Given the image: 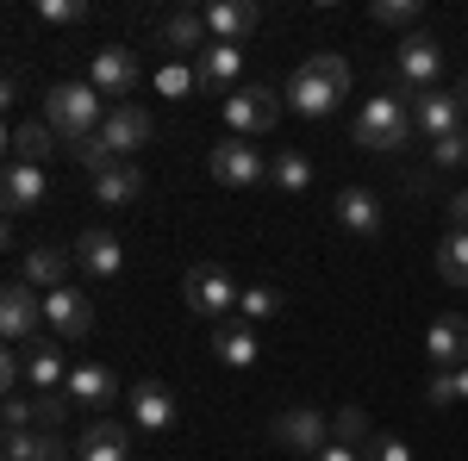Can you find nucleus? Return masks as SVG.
<instances>
[{
    "label": "nucleus",
    "mask_w": 468,
    "mask_h": 461,
    "mask_svg": "<svg viewBox=\"0 0 468 461\" xmlns=\"http://www.w3.org/2000/svg\"><path fill=\"white\" fill-rule=\"evenodd\" d=\"M107 94L94 88V81H57L50 94H44V119H50V131L69 143V138H88V131H101L107 125Z\"/></svg>",
    "instance_id": "1"
},
{
    "label": "nucleus",
    "mask_w": 468,
    "mask_h": 461,
    "mask_svg": "<svg viewBox=\"0 0 468 461\" xmlns=\"http://www.w3.org/2000/svg\"><path fill=\"white\" fill-rule=\"evenodd\" d=\"M350 138H356L362 150H375V156H394V150H406V143H412V107H406V100H394V94L381 88L375 100H362Z\"/></svg>",
    "instance_id": "2"
},
{
    "label": "nucleus",
    "mask_w": 468,
    "mask_h": 461,
    "mask_svg": "<svg viewBox=\"0 0 468 461\" xmlns=\"http://www.w3.org/2000/svg\"><path fill=\"white\" fill-rule=\"evenodd\" d=\"M181 299H187V312H194V319L225 324L231 312H238V299H244V293H238V281H231L218 262H194V268H187V281H181Z\"/></svg>",
    "instance_id": "3"
},
{
    "label": "nucleus",
    "mask_w": 468,
    "mask_h": 461,
    "mask_svg": "<svg viewBox=\"0 0 468 461\" xmlns=\"http://www.w3.org/2000/svg\"><path fill=\"white\" fill-rule=\"evenodd\" d=\"M275 119H282V94H275V88H262V81H244V88L225 100V125H231V138L275 131Z\"/></svg>",
    "instance_id": "4"
},
{
    "label": "nucleus",
    "mask_w": 468,
    "mask_h": 461,
    "mask_svg": "<svg viewBox=\"0 0 468 461\" xmlns=\"http://www.w3.org/2000/svg\"><path fill=\"white\" fill-rule=\"evenodd\" d=\"M207 169H213L218 187H238V194H244V187H256V181H269V156H262L250 138H225V143H213Z\"/></svg>",
    "instance_id": "5"
},
{
    "label": "nucleus",
    "mask_w": 468,
    "mask_h": 461,
    "mask_svg": "<svg viewBox=\"0 0 468 461\" xmlns=\"http://www.w3.org/2000/svg\"><path fill=\"white\" fill-rule=\"evenodd\" d=\"M269 436L288 449V456H319V449H331V418L324 412H313V405H293V412H282L275 424H269Z\"/></svg>",
    "instance_id": "6"
},
{
    "label": "nucleus",
    "mask_w": 468,
    "mask_h": 461,
    "mask_svg": "<svg viewBox=\"0 0 468 461\" xmlns=\"http://www.w3.org/2000/svg\"><path fill=\"white\" fill-rule=\"evenodd\" d=\"M44 324H50L57 343H75V337L94 330V299L81 287H57V293H44Z\"/></svg>",
    "instance_id": "7"
},
{
    "label": "nucleus",
    "mask_w": 468,
    "mask_h": 461,
    "mask_svg": "<svg viewBox=\"0 0 468 461\" xmlns=\"http://www.w3.org/2000/svg\"><path fill=\"white\" fill-rule=\"evenodd\" d=\"M337 100H344V88H331V75H319L313 63L288 75V112H300V119H331Z\"/></svg>",
    "instance_id": "8"
},
{
    "label": "nucleus",
    "mask_w": 468,
    "mask_h": 461,
    "mask_svg": "<svg viewBox=\"0 0 468 461\" xmlns=\"http://www.w3.org/2000/svg\"><path fill=\"white\" fill-rule=\"evenodd\" d=\"M37 324H44L37 287L6 281V293H0V330H6V343H37Z\"/></svg>",
    "instance_id": "9"
},
{
    "label": "nucleus",
    "mask_w": 468,
    "mask_h": 461,
    "mask_svg": "<svg viewBox=\"0 0 468 461\" xmlns=\"http://www.w3.org/2000/svg\"><path fill=\"white\" fill-rule=\"evenodd\" d=\"M406 107H412V131H425L431 143H443L450 131H463V125H468L463 100H456V94H437V88H425V94H412Z\"/></svg>",
    "instance_id": "10"
},
{
    "label": "nucleus",
    "mask_w": 468,
    "mask_h": 461,
    "mask_svg": "<svg viewBox=\"0 0 468 461\" xmlns=\"http://www.w3.org/2000/svg\"><path fill=\"white\" fill-rule=\"evenodd\" d=\"M88 81L107 94L112 107L138 88V50H125V44H107V50H94V63H88Z\"/></svg>",
    "instance_id": "11"
},
{
    "label": "nucleus",
    "mask_w": 468,
    "mask_h": 461,
    "mask_svg": "<svg viewBox=\"0 0 468 461\" xmlns=\"http://www.w3.org/2000/svg\"><path fill=\"white\" fill-rule=\"evenodd\" d=\"M238 69H244V50H238V44H207V50H200V63H194V75H200V94H225V100H231V94H238V88H244V81H238Z\"/></svg>",
    "instance_id": "12"
},
{
    "label": "nucleus",
    "mask_w": 468,
    "mask_h": 461,
    "mask_svg": "<svg viewBox=\"0 0 468 461\" xmlns=\"http://www.w3.org/2000/svg\"><path fill=\"white\" fill-rule=\"evenodd\" d=\"M69 268H75V256H69V249H57V244H32L26 256H19V281L44 287V293L69 287Z\"/></svg>",
    "instance_id": "13"
},
{
    "label": "nucleus",
    "mask_w": 468,
    "mask_h": 461,
    "mask_svg": "<svg viewBox=\"0 0 468 461\" xmlns=\"http://www.w3.org/2000/svg\"><path fill=\"white\" fill-rule=\"evenodd\" d=\"M331 213H337V231H350V237H362V244L381 237V200H375L368 187H344Z\"/></svg>",
    "instance_id": "14"
},
{
    "label": "nucleus",
    "mask_w": 468,
    "mask_h": 461,
    "mask_svg": "<svg viewBox=\"0 0 468 461\" xmlns=\"http://www.w3.org/2000/svg\"><path fill=\"white\" fill-rule=\"evenodd\" d=\"M75 268H81V275H94V281H112V275L125 268V249H119L112 231L94 225V231H81V237H75Z\"/></svg>",
    "instance_id": "15"
},
{
    "label": "nucleus",
    "mask_w": 468,
    "mask_h": 461,
    "mask_svg": "<svg viewBox=\"0 0 468 461\" xmlns=\"http://www.w3.org/2000/svg\"><path fill=\"white\" fill-rule=\"evenodd\" d=\"M101 138H107V150L125 162L132 150H144V143H150V112L132 107V100H119V107L107 112V125H101Z\"/></svg>",
    "instance_id": "16"
},
{
    "label": "nucleus",
    "mask_w": 468,
    "mask_h": 461,
    "mask_svg": "<svg viewBox=\"0 0 468 461\" xmlns=\"http://www.w3.org/2000/svg\"><path fill=\"white\" fill-rule=\"evenodd\" d=\"M132 424L150 430V436L176 430V393L163 387V381H138V387H132Z\"/></svg>",
    "instance_id": "17"
},
{
    "label": "nucleus",
    "mask_w": 468,
    "mask_h": 461,
    "mask_svg": "<svg viewBox=\"0 0 468 461\" xmlns=\"http://www.w3.org/2000/svg\"><path fill=\"white\" fill-rule=\"evenodd\" d=\"M19 350H26V387H32V393H63L69 368H63L57 337H37V343H19Z\"/></svg>",
    "instance_id": "18"
},
{
    "label": "nucleus",
    "mask_w": 468,
    "mask_h": 461,
    "mask_svg": "<svg viewBox=\"0 0 468 461\" xmlns=\"http://www.w3.org/2000/svg\"><path fill=\"white\" fill-rule=\"evenodd\" d=\"M425 350H431L437 368H468V319L463 312H443L425 330Z\"/></svg>",
    "instance_id": "19"
},
{
    "label": "nucleus",
    "mask_w": 468,
    "mask_h": 461,
    "mask_svg": "<svg viewBox=\"0 0 468 461\" xmlns=\"http://www.w3.org/2000/svg\"><path fill=\"white\" fill-rule=\"evenodd\" d=\"M6 143H13V162H32V169H44L50 156H63V138L50 131V119H19Z\"/></svg>",
    "instance_id": "20"
},
{
    "label": "nucleus",
    "mask_w": 468,
    "mask_h": 461,
    "mask_svg": "<svg viewBox=\"0 0 468 461\" xmlns=\"http://www.w3.org/2000/svg\"><path fill=\"white\" fill-rule=\"evenodd\" d=\"M213 355L225 368H250L256 355H262V343H256V330L244 319H225V324H213Z\"/></svg>",
    "instance_id": "21"
},
{
    "label": "nucleus",
    "mask_w": 468,
    "mask_h": 461,
    "mask_svg": "<svg viewBox=\"0 0 468 461\" xmlns=\"http://www.w3.org/2000/svg\"><path fill=\"white\" fill-rule=\"evenodd\" d=\"M94 200L101 206H138L144 200V169L138 162H112L107 175H94Z\"/></svg>",
    "instance_id": "22"
},
{
    "label": "nucleus",
    "mask_w": 468,
    "mask_h": 461,
    "mask_svg": "<svg viewBox=\"0 0 468 461\" xmlns=\"http://www.w3.org/2000/svg\"><path fill=\"white\" fill-rule=\"evenodd\" d=\"M0 194H6V213H32L37 200L50 194V181H44V169H32V162H6Z\"/></svg>",
    "instance_id": "23"
},
{
    "label": "nucleus",
    "mask_w": 468,
    "mask_h": 461,
    "mask_svg": "<svg viewBox=\"0 0 468 461\" xmlns=\"http://www.w3.org/2000/svg\"><path fill=\"white\" fill-rule=\"evenodd\" d=\"M75 449H81V461H132V430L101 418V424H88V436Z\"/></svg>",
    "instance_id": "24"
},
{
    "label": "nucleus",
    "mask_w": 468,
    "mask_h": 461,
    "mask_svg": "<svg viewBox=\"0 0 468 461\" xmlns=\"http://www.w3.org/2000/svg\"><path fill=\"white\" fill-rule=\"evenodd\" d=\"M256 19H262L256 0H213V6H207V26H213L218 44H238L244 32H256Z\"/></svg>",
    "instance_id": "25"
},
{
    "label": "nucleus",
    "mask_w": 468,
    "mask_h": 461,
    "mask_svg": "<svg viewBox=\"0 0 468 461\" xmlns=\"http://www.w3.org/2000/svg\"><path fill=\"white\" fill-rule=\"evenodd\" d=\"M63 393H69V399H81V405H112L119 381H112V368H101V361H81V368H69Z\"/></svg>",
    "instance_id": "26"
},
{
    "label": "nucleus",
    "mask_w": 468,
    "mask_h": 461,
    "mask_svg": "<svg viewBox=\"0 0 468 461\" xmlns=\"http://www.w3.org/2000/svg\"><path fill=\"white\" fill-rule=\"evenodd\" d=\"M156 37H163L169 50H207V44H213V26H207V13L187 6V13H169V19L156 26Z\"/></svg>",
    "instance_id": "27"
},
{
    "label": "nucleus",
    "mask_w": 468,
    "mask_h": 461,
    "mask_svg": "<svg viewBox=\"0 0 468 461\" xmlns=\"http://www.w3.org/2000/svg\"><path fill=\"white\" fill-rule=\"evenodd\" d=\"M63 436L57 430H6V461H63Z\"/></svg>",
    "instance_id": "28"
},
{
    "label": "nucleus",
    "mask_w": 468,
    "mask_h": 461,
    "mask_svg": "<svg viewBox=\"0 0 468 461\" xmlns=\"http://www.w3.org/2000/svg\"><path fill=\"white\" fill-rule=\"evenodd\" d=\"M269 181H275L282 194H306V187H313V162H306L300 150H275V156H269Z\"/></svg>",
    "instance_id": "29"
},
{
    "label": "nucleus",
    "mask_w": 468,
    "mask_h": 461,
    "mask_svg": "<svg viewBox=\"0 0 468 461\" xmlns=\"http://www.w3.org/2000/svg\"><path fill=\"white\" fill-rule=\"evenodd\" d=\"M437 275L450 287H468V231H443V244H437Z\"/></svg>",
    "instance_id": "30"
},
{
    "label": "nucleus",
    "mask_w": 468,
    "mask_h": 461,
    "mask_svg": "<svg viewBox=\"0 0 468 461\" xmlns=\"http://www.w3.org/2000/svg\"><path fill=\"white\" fill-rule=\"evenodd\" d=\"M288 312V299H282V287H244V299H238V319L244 324H269Z\"/></svg>",
    "instance_id": "31"
},
{
    "label": "nucleus",
    "mask_w": 468,
    "mask_h": 461,
    "mask_svg": "<svg viewBox=\"0 0 468 461\" xmlns=\"http://www.w3.org/2000/svg\"><path fill=\"white\" fill-rule=\"evenodd\" d=\"M63 156H69V162H81L88 175H107L112 162H119V156L107 150V138H101V131H88V138H69V143H63Z\"/></svg>",
    "instance_id": "32"
},
{
    "label": "nucleus",
    "mask_w": 468,
    "mask_h": 461,
    "mask_svg": "<svg viewBox=\"0 0 468 461\" xmlns=\"http://www.w3.org/2000/svg\"><path fill=\"white\" fill-rule=\"evenodd\" d=\"M368 19H375V26H388V32H419L425 6H419V0H375V6H368Z\"/></svg>",
    "instance_id": "33"
},
{
    "label": "nucleus",
    "mask_w": 468,
    "mask_h": 461,
    "mask_svg": "<svg viewBox=\"0 0 468 461\" xmlns=\"http://www.w3.org/2000/svg\"><path fill=\"white\" fill-rule=\"evenodd\" d=\"M331 443H344V449L368 443V418H362L356 405H344V412H337V424H331Z\"/></svg>",
    "instance_id": "34"
},
{
    "label": "nucleus",
    "mask_w": 468,
    "mask_h": 461,
    "mask_svg": "<svg viewBox=\"0 0 468 461\" xmlns=\"http://www.w3.org/2000/svg\"><path fill=\"white\" fill-rule=\"evenodd\" d=\"M37 19L44 26H81L88 19V0H37Z\"/></svg>",
    "instance_id": "35"
},
{
    "label": "nucleus",
    "mask_w": 468,
    "mask_h": 461,
    "mask_svg": "<svg viewBox=\"0 0 468 461\" xmlns=\"http://www.w3.org/2000/svg\"><path fill=\"white\" fill-rule=\"evenodd\" d=\"M431 162H437V169H463V162H468V125H463V131H450L443 143H431Z\"/></svg>",
    "instance_id": "36"
},
{
    "label": "nucleus",
    "mask_w": 468,
    "mask_h": 461,
    "mask_svg": "<svg viewBox=\"0 0 468 461\" xmlns=\"http://www.w3.org/2000/svg\"><path fill=\"white\" fill-rule=\"evenodd\" d=\"M362 461H412V449H406L399 436H368V443H362Z\"/></svg>",
    "instance_id": "37"
},
{
    "label": "nucleus",
    "mask_w": 468,
    "mask_h": 461,
    "mask_svg": "<svg viewBox=\"0 0 468 461\" xmlns=\"http://www.w3.org/2000/svg\"><path fill=\"white\" fill-rule=\"evenodd\" d=\"M69 412V393H37V430H57Z\"/></svg>",
    "instance_id": "38"
},
{
    "label": "nucleus",
    "mask_w": 468,
    "mask_h": 461,
    "mask_svg": "<svg viewBox=\"0 0 468 461\" xmlns=\"http://www.w3.org/2000/svg\"><path fill=\"white\" fill-rule=\"evenodd\" d=\"M0 418H6V430H32L37 405H32V399H19V393H6V405H0Z\"/></svg>",
    "instance_id": "39"
},
{
    "label": "nucleus",
    "mask_w": 468,
    "mask_h": 461,
    "mask_svg": "<svg viewBox=\"0 0 468 461\" xmlns=\"http://www.w3.org/2000/svg\"><path fill=\"white\" fill-rule=\"evenodd\" d=\"M425 399H431V405H456V374H450V368H431V381H425Z\"/></svg>",
    "instance_id": "40"
},
{
    "label": "nucleus",
    "mask_w": 468,
    "mask_h": 461,
    "mask_svg": "<svg viewBox=\"0 0 468 461\" xmlns=\"http://www.w3.org/2000/svg\"><path fill=\"white\" fill-rule=\"evenodd\" d=\"M156 88H163V94H187V88H200V75L181 69V63H169V69L156 75Z\"/></svg>",
    "instance_id": "41"
},
{
    "label": "nucleus",
    "mask_w": 468,
    "mask_h": 461,
    "mask_svg": "<svg viewBox=\"0 0 468 461\" xmlns=\"http://www.w3.org/2000/svg\"><path fill=\"white\" fill-rule=\"evenodd\" d=\"M19 381H26V350H6V355H0V387L13 393Z\"/></svg>",
    "instance_id": "42"
},
{
    "label": "nucleus",
    "mask_w": 468,
    "mask_h": 461,
    "mask_svg": "<svg viewBox=\"0 0 468 461\" xmlns=\"http://www.w3.org/2000/svg\"><path fill=\"white\" fill-rule=\"evenodd\" d=\"M450 231H468V187L450 194Z\"/></svg>",
    "instance_id": "43"
},
{
    "label": "nucleus",
    "mask_w": 468,
    "mask_h": 461,
    "mask_svg": "<svg viewBox=\"0 0 468 461\" xmlns=\"http://www.w3.org/2000/svg\"><path fill=\"white\" fill-rule=\"evenodd\" d=\"M313 461H362V449H344V443H331V449H319Z\"/></svg>",
    "instance_id": "44"
},
{
    "label": "nucleus",
    "mask_w": 468,
    "mask_h": 461,
    "mask_svg": "<svg viewBox=\"0 0 468 461\" xmlns=\"http://www.w3.org/2000/svg\"><path fill=\"white\" fill-rule=\"evenodd\" d=\"M450 374H456V405H463L468 399V368H450Z\"/></svg>",
    "instance_id": "45"
},
{
    "label": "nucleus",
    "mask_w": 468,
    "mask_h": 461,
    "mask_svg": "<svg viewBox=\"0 0 468 461\" xmlns=\"http://www.w3.org/2000/svg\"><path fill=\"white\" fill-rule=\"evenodd\" d=\"M456 100H463V112H468V81H463V88H456Z\"/></svg>",
    "instance_id": "46"
}]
</instances>
